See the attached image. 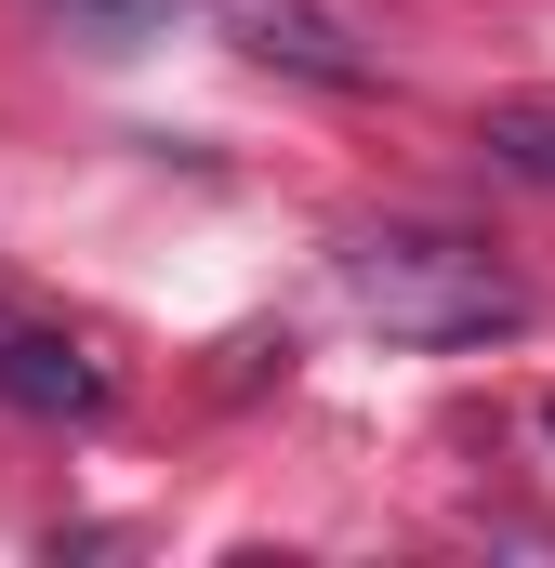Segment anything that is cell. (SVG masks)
I'll use <instances>...</instances> for the list:
<instances>
[{
  "label": "cell",
  "mask_w": 555,
  "mask_h": 568,
  "mask_svg": "<svg viewBox=\"0 0 555 568\" xmlns=\"http://www.w3.org/2000/svg\"><path fill=\"white\" fill-rule=\"evenodd\" d=\"M331 278L344 304L384 331V344H503L516 317H529V291L503 278V252L490 239H450V225H357L344 252H331Z\"/></svg>",
  "instance_id": "obj_1"
},
{
  "label": "cell",
  "mask_w": 555,
  "mask_h": 568,
  "mask_svg": "<svg viewBox=\"0 0 555 568\" xmlns=\"http://www.w3.org/2000/svg\"><path fill=\"white\" fill-rule=\"evenodd\" d=\"M0 397L27 410V424H107V357L67 331V317H27V304H0Z\"/></svg>",
  "instance_id": "obj_2"
},
{
  "label": "cell",
  "mask_w": 555,
  "mask_h": 568,
  "mask_svg": "<svg viewBox=\"0 0 555 568\" xmlns=\"http://www.w3.org/2000/svg\"><path fill=\"white\" fill-rule=\"evenodd\" d=\"M225 13V40L252 53V67H291V80H317V93H371L384 80V53L357 40V27H331L317 0H212Z\"/></svg>",
  "instance_id": "obj_3"
},
{
  "label": "cell",
  "mask_w": 555,
  "mask_h": 568,
  "mask_svg": "<svg viewBox=\"0 0 555 568\" xmlns=\"http://www.w3.org/2000/svg\"><path fill=\"white\" fill-rule=\"evenodd\" d=\"M476 145H490L516 185H555V93H490V106H476Z\"/></svg>",
  "instance_id": "obj_4"
},
{
  "label": "cell",
  "mask_w": 555,
  "mask_h": 568,
  "mask_svg": "<svg viewBox=\"0 0 555 568\" xmlns=\"http://www.w3.org/2000/svg\"><path fill=\"white\" fill-rule=\"evenodd\" d=\"M40 13H53L80 53H145V40L172 27V0H40Z\"/></svg>",
  "instance_id": "obj_5"
},
{
  "label": "cell",
  "mask_w": 555,
  "mask_h": 568,
  "mask_svg": "<svg viewBox=\"0 0 555 568\" xmlns=\"http://www.w3.org/2000/svg\"><path fill=\"white\" fill-rule=\"evenodd\" d=\"M543 449H555V397H543Z\"/></svg>",
  "instance_id": "obj_6"
}]
</instances>
